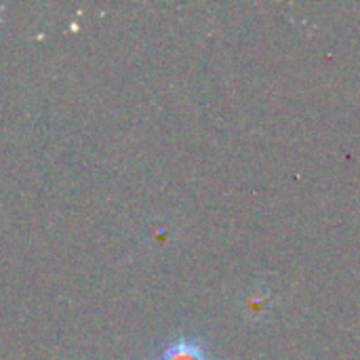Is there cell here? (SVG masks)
Here are the masks:
<instances>
[{
	"mask_svg": "<svg viewBox=\"0 0 360 360\" xmlns=\"http://www.w3.org/2000/svg\"><path fill=\"white\" fill-rule=\"evenodd\" d=\"M156 360H209V356L200 346V342L179 338L173 344H169Z\"/></svg>",
	"mask_w": 360,
	"mask_h": 360,
	"instance_id": "1",
	"label": "cell"
}]
</instances>
